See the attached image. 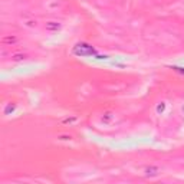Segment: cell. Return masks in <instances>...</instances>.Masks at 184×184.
Listing matches in <instances>:
<instances>
[{"mask_svg": "<svg viewBox=\"0 0 184 184\" xmlns=\"http://www.w3.org/2000/svg\"><path fill=\"white\" fill-rule=\"evenodd\" d=\"M59 28H61V25L58 22H49V23H46V29L48 30H58Z\"/></svg>", "mask_w": 184, "mask_h": 184, "instance_id": "cell-1", "label": "cell"}, {"mask_svg": "<svg viewBox=\"0 0 184 184\" xmlns=\"http://www.w3.org/2000/svg\"><path fill=\"white\" fill-rule=\"evenodd\" d=\"M17 40V37H14V36H7V37H3V43H7V42H16Z\"/></svg>", "mask_w": 184, "mask_h": 184, "instance_id": "cell-2", "label": "cell"}, {"mask_svg": "<svg viewBox=\"0 0 184 184\" xmlns=\"http://www.w3.org/2000/svg\"><path fill=\"white\" fill-rule=\"evenodd\" d=\"M105 119H108V121H111V119H114V116H112V114H110V112H107L105 115H102V116H101V121H102V122H104Z\"/></svg>", "mask_w": 184, "mask_h": 184, "instance_id": "cell-3", "label": "cell"}, {"mask_svg": "<svg viewBox=\"0 0 184 184\" xmlns=\"http://www.w3.org/2000/svg\"><path fill=\"white\" fill-rule=\"evenodd\" d=\"M164 107H165V102H160V104L157 105V112H160V111L163 112V111H164Z\"/></svg>", "mask_w": 184, "mask_h": 184, "instance_id": "cell-4", "label": "cell"}, {"mask_svg": "<svg viewBox=\"0 0 184 184\" xmlns=\"http://www.w3.org/2000/svg\"><path fill=\"white\" fill-rule=\"evenodd\" d=\"M13 59H14V61H22V59H25V55H16Z\"/></svg>", "mask_w": 184, "mask_h": 184, "instance_id": "cell-5", "label": "cell"}, {"mask_svg": "<svg viewBox=\"0 0 184 184\" xmlns=\"http://www.w3.org/2000/svg\"><path fill=\"white\" fill-rule=\"evenodd\" d=\"M181 112H184V105H181Z\"/></svg>", "mask_w": 184, "mask_h": 184, "instance_id": "cell-6", "label": "cell"}]
</instances>
